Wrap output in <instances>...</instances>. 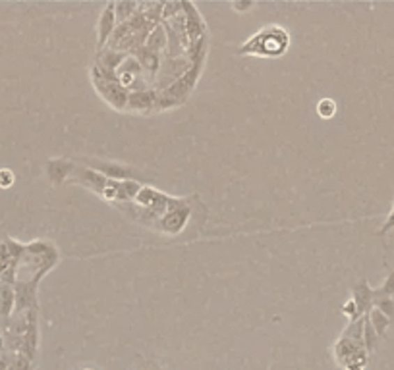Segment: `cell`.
Wrapping results in <instances>:
<instances>
[{
	"mask_svg": "<svg viewBox=\"0 0 394 370\" xmlns=\"http://www.w3.org/2000/svg\"><path fill=\"white\" fill-rule=\"evenodd\" d=\"M288 43L290 39L282 27H271V29H265L263 33L252 37V41L248 43L240 52L261 54V56H280L288 49Z\"/></svg>",
	"mask_w": 394,
	"mask_h": 370,
	"instance_id": "1",
	"label": "cell"
},
{
	"mask_svg": "<svg viewBox=\"0 0 394 370\" xmlns=\"http://www.w3.org/2000/svg\"><path fill=\"white\" fill-rule=\"evenodd\" d=\"M114 4H109L107 10L103 12L101 16V22H99V49H101L105 41L109 39L110 33H112V29H114Z\"/></svg>",
	"mask_w": 394,
	"mask_h": 370,
	"instance_id": "2",
	"label": "cell"
},
{
	"mask_svg": "<svg viewBox=\"0 0 394 370\" xmlns=\"http://www.w3.org/2000/svg\"><path fill=\"white\" fill-rule=\"evenodd\" d=\"M185 220H188V210H184V213H182V208L174 210V213L167 214L162 218V230L170 231V233H178V231L184 228Z\"/></svg>",
	"mask_w": 394,
	"mask_h": 370,
	"instance_id": "3",
	"label": "cell"
},
{
	"mask_svg": "<svg viewBox=\"0 0 394 370\" xmlns=\"http://www.w3.org/2000/svg\"><path fill=\"white\" fill-rule=\"evenodd\" d=\"M165 43H167V35H165V31L160 29V27H157L155 31L151 33V37H149V41H147V47H149V50H157L160 49V47H165Z\"/></svg>",
	"mask_w": 394,
	"mask_h": 370,
	"instance_id": "4",
	"label": "cell"
},
{
	"mask_svg": "<svg viewBox=\"0 0 394 370\" xmlns=\"http://www.w3.org/2000/svg\"><path fill=\"white\" fill-rule=\"evenodd\" d=\"M317 112H319V116H323V118H333L336 112L335 100H331V99L321 100V102L317 105Z\"/></svg>",
	"mask_w": 394,
	"mask_h": 370,
	"instance_id": "5",
	"label": "cell"
},
{
	"mask_svg": "<svg viewBox=\"0 0 394 370\" xmlns=\"http://www.w3.org/2000/svg\"><path fill=\"white\" fill-rule=\"evenodd\" d=\"M14 180H16V178H14V174L10 172L8 168H2V170H0V187L6 190V187H10V185L14 183Z\"/></svg>",
	"mask_w": 394,
	"mask_h": 370,
	"instance_id": "6",
	"label": "cell"
},
{
	"mask_svg": "<svg viewBox=\"0 0 394 370\" xmlns=\"http://www.w3.org/2000/svg\"><path fill=\"white\" fill-rule=\"evenodd\" d=\"M114 6H116V4H114ZM116 8H118V17H120V20H126V17L132 16L130 12L137 8V6H135L134 2H130V4H124V2H122V4H118Z\"/></svg>",
	"mask_w": 394,
	"mask_h": 370,
	"instance_id": "7",
	"label": "cell"
},
{
	"mask_svg": "<svg viewBox=\"0 0 394 370\" xmlns=\"http://www.w3.org/2000/svg\"><path fill=\"white\" fill-rule=\"evenodd\" d=\"M132 102H139V107L142 108H149L153 105V95H149V93H142V95H135V97H132Z\"/></svg>",
	"mask_w": 394,
	"mask_h": 370,
	"instance_id": "8",
	"label": "cell"
},
{
	"mask_svg": "<svg viewBox=\"0 0 394 370\" xmlns=\"http://www.w3.org/2000/svg\"><path fill=\"white\" fill-rule=\"evenodd\" d=\"M391 228H394V208H393V213H391V216H388V220H386V224L383 226V233H386V231L391 230Z\"/></svg>",
	"mask_w": 394,
	"mask_h": 370,
	"instance_id": "9",
	"label": "cell"
},
{
	"mask_svg": "<svg viewBox=\"0 0 394 370\" xmlns=\"http://www.w3.org/2000/svg\"><path fill=\"white\" fill-rule=\"evenodd\" d=\"M344 313H346V314H352V316H356V303H354V301H350V303L344 305Z\"/></svg>",
	"mask_w": 394,
	"mask_h": 370,
	"instance_id": "10",
	"label": "cell"
},
{
	"mask_svg": "<svg viewBox=\"0 0 394 370\" xmlns=\"http://www.w3.org/2000/svg\"><path fill=\"white\" fill-rule=\"evenodd\" d=\"M85 370H89V369H85Z\"/></svg>",
	"mask_w": 394,
	"mask_h": 370,
	"instance_id": "11",
	"label": "cell"
}]
</instances>
